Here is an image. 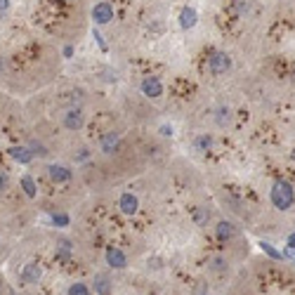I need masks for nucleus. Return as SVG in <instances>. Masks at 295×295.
I'll use <instances>...</instances> for the list:
<instances>
[{
	"instance_id": "1",
	"label": "nucleus",
	"mask_w": 295,
	"mask_h": 295,
	"mask_svg": "<svg viewBox=\"0 0 295 295\" xmlns=\"http://www.w3.org/2000/svg\"><path fill=\"white\" fill-rule=\"evenodd\" d=\"M269 198H271V203H274V208L288 210V208H293V203H295V191L288 182L279 179V182H274V187H271Z\"/></svg>"
},
{
	"instance_id": "2",
	"label": "nucleus",
	"mask_w": 295,
	"mask_h": 295,
	"mask_svg": "<svg viewBox=\"0 0 295 295\" xmlns=\"http://www.w3.org/2000/svg\"><path fill=\"white\" fill-rule=\"evenodd\" d=\"M93 21L97 26H104L109 24V21H114V5L111 3H97V5L93 7Z\"/></svg>"
},
{
	"instance_id": "3",
	"label": "nucleus",
	"mask_w": 295,
	"mask_h": 295,
	"mask_svg": "<svg viewBox=\"0 0 295 295\" xmlns=\"http://www.w3.org/2000/svg\"><path fill=\"white\" fill-rule=\"evenodd\" d=\"M229 66H232V59H229L224 52H215V55L210 57V62H208V71H210L213 76L227 74Z\"/></svg>"
},
{
	"instance_id": "4",
	"label": "nucleus",
	"mask_w": 295,
	"mask_h": 295,
	"mask_svg": "<svg viewBox=\"0 0 295 295\" xmlns=\"http://www.w3.org/2000/svg\"><path fill=\"white\" fill-rule=\"evenodd\" d=\"M142 93L147 95V97H161V95H163V83H161L158 78H156V76H147V78L142 80Z\"/></svg>"
},
{
	"instance_id": "5",
	"label": "nucleus",
	"mask_w": 295,
	"mask_h": 295,
	"mask_svg": "<svg viewBox=\"0 0 295 295\" xmlns=\"http://www.w3.org/2000/svg\"><path fill=\"white\" fill-rule=\"evenodd\" d=\"M118 208H121L123 215H135L137 208H140V201H137L135 194L125 191V194H121V198H118Z\"/></svg>"
},
{
	"instance_id": "6",
	"label": "nucleus",
	"mask_w": 295,
	"mask_h": 295,
	"mask_svg": "<svg viewBox=\"0 0 295 295\" xmlns=\"http://www.w3.org/2000/svg\"><path fill=\"white\" fill-rule=\"evenodd\" d=\"M43 277V269H40V264L36 262H29L21 269V274H19V281L21 283H38V279Z\"/></svg>"
},
{
	"instance_id": "7",
	"label": "nucleus",
	"mask_w": 295,
	"mask_h": 295,
	"mask_svg": "<svg viewBox=\"0 0 295 295\" xmlns=\"http://www.w3.org/2000/svg\"><path fill=\"white\" fill-rule=\"evenodd\" d=\"M177 19H179V26H182L185 31H189V29H194V26L198 24V12L194 7H182Z\"/></svg>"
},
{
	"instance_id": "8",
	"label": "nucleus",
	"mask_w": 295,
	"mask_h": 295,
	"mask_svg": "<svg viewBox=\"0 0 295 295\" xmlns=\"http://www.w3.org/2000/svg\"><path fill=\"white\" fill-rule=\"evenodd\" d=\"M106 262H109V267H114V269H123L125 264H128V260H125L123 251L116 246H109L106 248Z\"/></svg>"
},
{
	"instance_id": "9",
	"label": "nucleus",
	"mask_w": 295,
	"mask_h": 295,
	"mask_svg": "<svg viewBox=\"0 0 295 295\" xmlns=\"http://www.w3.org/2000/svg\"><path fill=\"white\" fill-rule=\"evenodd\" d=\"M83 123H85V116H83L80 109H69L66 114H64V125H66L69 130H80Z\"/></svg>"
},
{
	"instance_id": "10",
	"label": "nucleus",
	"mask_w": 295,
	"mask_h": 295,
	"mask_svg": "<svg viewBox=\"0 0 295 295\" xmlns=\"http://www.w3.org/2000/svg\"><path fill=\"white\" fill-rule=\"evenodd\" d=\"M48 175L52 182H57V185H62V182H69L71 179V170H69L66 166H57V163H52V166L48 168Z\"/></svg>"
},
{
	"instance_id": "11",
	"label": "nucleus",
	"mask_w": 295,
	"mask_h": 295,
	"mask_svg": "<svg viewBox=\"0 0 295 295\" xmlns=\"http://www.w3.org/2000/svg\"><path fill=\"white\" fill-rule=\"evenodd\" d=\"M10 156H12V161L21 163V166H29L33 161V151L29 147H10Z\"/></svg>"
},
{
	"instance_id": "12",
	"label": "nucleus",
	"mask_w": 295,
	"mask_h": 295,
	"mask_svg": "<svg viewBox=\"0 0 295 295\" xmlns=\"http://www.w3.org/2000/svg\"><path fill=\"white\" fill-rule=\"evenodd\" d=\"M118 142H121L118 132H106V135L102 137V151H104V154H114L118 149Z\"/></svg>"
},
{
	"instance_id": "13",
	"label": "nucleus",
	"mask_w": 295,
	"mask_h": 295,
	"mask_svg": "<svg viewBox=\"0 0 295 295\" xmlns=\"http://www.w3.org/2000/svg\"><path fill=\"white\" fill-rule=\"evenodd\" d=\"M95 293L111 295V283H109V277H106V274H97V277H95Z\"/></svg>"
},
{
	"instance_id": "14",
	"label": "nucleus",
	"mask_w": 295,
	"mask_h": 295,
	"mask_svg": "<svg viewBox=\"0 0 295 295\" xmlns=\"http://www.w3.org/2000/svg\"><path fill=\"white\" fill-rule=\"evenodd\" d=\"M19 185H21V189H24V194L29 198H33L38 194V187H36V182H33L31 175H24V177L19 179Z\"/></svg>"
},
{
	"instance_id": "15",
	"label": "nucleus",
	"mask_w": 295,
	"mask_h": 295,
	"mask_svg": "<svg viewBox=\"0 0 295 295\" xmlns=\"http://www.w3.org/2000/svg\"><path fill=\"white\" fill-rule=\"evenodd\" d=\"M232 236H234V227H232V222L222 220L220 224H217V239H220V241H229Z\"/></svg>"
},
{
	"instance_id": "16",
	"label": "nucleus",
	"mask_w": 295,
	"mask_h": 295,
	"mask_svg": "<svg viewBox=\"0 0 295 295\" xmlns=\"http://www.w3.org/2000/svg\"><path fill=\"white\" fill-rule=\"evenodd\" d=\"M208 220H210V210L208 208H196L194 210V222H196L198 227L208 224Z\"/></svg>"
},
{
	"instance_id": "17",
	"label": "nucleus",
	"mask_w": 295,
	"mask_h": 295,
	"mask_svg": "<svg viewBox=\"0 0 295 295\" xmlns=\"http://www.w3.org/2000/svg\"><path fill=\"white\" fill-rule=\"evenodd\" d=\"M260 248H262V253H267L271 260H283V253H279L277 248L271 246V243H267V241H262V243H260Z\"/></svg>"
},
{
	"instance_id": "18",
	"label": "nucleus",
	"mask_w": 295,
	"mask_h": 295,
	"mask_svg": "<svg viewBox=\"0 0 295 295\" xmlns=\"http://www.w3.org/2000/svg\"><path fill=\"white\" fill-rule=\"evenodd\" d=\"M66 295H90V288H87L85 283H71L69 286V290H66Z\"/></svg>"
},
{
	"instance_id": "19",
	"label": "nucleus",
	"mask_w": 295,
	"mask_h": 295,
	"mask_svg": "<svg viewBox=\"0 0 295 295\" xmlns=\"http://www.w3.org/2000/svg\"><path fill=\"white\" fill-rule=\"evenodd\" d=\"M229 121H232V111L222 106V109L217 111V123H220V125H227Z\"/></svg>"
},
{
	"instance_id": "20",
	"label": "nucleus",
	"mask_w": 295,
	"mask_h": 295,
	"mask_svg": "<svg viewBox=\"0 0 295 295\" xmlns=\"http://www.w3.org/2000/svg\"><path fill=\"white\" fill-rule=\"evenodd\" d=\"M210 147H213V140H210L208 135H203L196 140V149H201V151H208Z\"/></svg>"
},
{
	"instance_id": "21",
	"label": "nucleus",
	"mask_w": 295,
	"mask_h": 295,
	"mask_svg": "<svg viewBox=\"0 0 295 295\" xmlns=\"http://www.w3.org/2000/svg\"><path fill=\"white\" fill-rule=\"evenodd\" d=\"M52 222H55L57 227H69V215H64V213H55V215H52Z\"/></svg>"
},
{
	"instance_id": "22",
	"label": "nucleus",
	"mask_w": 295,
	"mask_h": 295,
	"mask_svg": "<svg viewBox=\"0 0 295 295\" xmlns=\"http://www.w3.org/2000/svg\"><path fill=\"white\" fill-rule=\"evenodd\" d=\"M210 267L217 269V271H224V269H227V262H224L222 258H213V260H210Z\"/></svg>"
},
{
	"instance_id": "23",
	"label": "nucleus",
	"mask_w": 295,
	"mask_h": 295,
	"mask_svg": "<svg viewBox=\"0 0 295 295\" xmlns=\"http://www.w3.org/2000/svg\"><path fill=\"white\" fill-rule=\"evenodd\" d=\"M29 149H33V156H45V154H48V149H45L43 147V144H38V142H31V147H29Z\"/></svg>"
},
{
	"instance_id": "24",
	"label": "nucleus",
	"mask_w": 295,
	"mask_h": 295,
	"mask_svg": "<svg viewBox=\"0 0 295 295\" xmlns=\"http://www.w3.org/2000/svg\"><path fill=\"white\" fill-rule=\"evenodd\" d=\"M93 38H95V40H97V45H99V48H102V50H104V52H106V50H109V48H106V43H104V38H102V33H99L97 29H93Z\"/></svg>"
},
{
	"instance_id": "25",
	"label": "nucleus",
	"mask_w": 295,
	"mask_h": 295,
	"mask_svg": "<svg viewBox=\"0 0 295 295\" xmlns=\"http://www.w3.org/2000/svg\"><path fill=\"white\" fill-rule=\"evenodd\" d=\"M283 258L290 260V262H295V246H286V248H283Z\"/></svg>"
},
{
	"instance_id": "26",
	"label": "nucleus",
	"mask_w": 295,
	"mask_h": 295,
	"mask_svg": "<svg viewBox=\"0 0 295 295\" xmlns=\"http://www.w3.org/2000/svg\"><path fill=\"white\" fill-rule=\"evenodd\" d=\"M69 253H71V243H69V241H62V243H59V255L66 258Z\"/></svg>"
},
{
	"instance_id": "27",
	"label": "nucleus",
	"mask_w": 295,
	"mask_h": 295,
	"mask_svg": "<svg viewBox=\"0 0 295 295\" xmlns=\"http://www.w3.org/2000/svg\"><path fill=\"white\" fill-rule=\"evenodd\" d=\"M10 187V177H7V172H0V191H5Z\"/></svg>"
},
{
	"instance_id": "28",
	"label": "nucleus",
	"mask_w": 295,
	"mask_h": 295,
	"mask_svg": "<svg viewBox=\"0 0 295 295\" xmlns=\"http://www.w3.org/2000/svg\"><path fill=\"white\" fill-rule=\"evenodd\" d=\"M10 12V0H0V17H5Z\"/></svg>"
},
{
	"instance_id": "29",
	"label": "nucleus",
	"mask_w": 295,
	"mask_h": 295,
	"mask_svg": "<svg viewBox=\"0 0 295 295\" xmlns=\"http://www.w3.org/2000/svg\"><path fill=\"white\" fill-rule=\"evenodd\" d=\"M161 135L170 137V135H172V128H168V125H163V128H161Z\"/></svg>"
},
{
	"instance_id": "30",
	"label": "nucleus",
	"mask_w": 295,
	"mask_h": 295,
	"mask_svg": "<svg viewBox=\"0 0 295 295\" xmlns=\"http://www.w3.org/2000/svg\"><path fill=\"white\" fill-rule=\"evenodd\" d=\"M71 55H74V48H71V45H66V48H64V57H66V59H69V57H71Z\"/></svg>"
},
{
	"instance_id": "31",
	"label": "nucleus",
	"mask_w": 295,
	"mask_h": 295,
	"mask_svg": "<svg viewBox=\"0 0 295 295\" xmlns=\"http://www.w3.org/2000/svg\"><path fill=\"white\" fill-rule=\"evenodd\" d=\"M288 246H295V232L288 236Z\"/></svg>"
},
{
	"instance_id": "32",
	"label": "nucleus",
	"mask_w": 295,
	"mask_h": 295,
	"mask_svg": "<svg viewBox=\"0 0 295 295\" xmlns=\"http://www.w3.org/2000/svg\"><path fill=\"white\" fill-rule=\"evenodd\" d=\"M64 3H71V0H64Z\"/></svg>"
}]
</instances>
